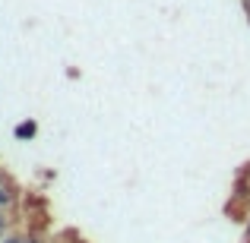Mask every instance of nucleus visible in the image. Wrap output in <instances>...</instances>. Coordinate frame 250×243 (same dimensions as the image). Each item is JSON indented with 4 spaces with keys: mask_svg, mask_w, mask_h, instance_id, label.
I'll return each mask as SVG.
<instances>
[{
    "mask_svg": "<svg viewBox=\"0 0 250 243\" xmlns=\"http://www.w3.org/2000/svg\"><path fill=\"white\" fill-rule=\"evenodd\" d=\"M35 120H25V123H19L16 130H13V133H16V139H32V136H35Z\"/></svg>",
    "mask_w": 250,
    "mask_h": 243,
    "instance_id": "1",
    "label": "nucleus"
},
{
    "mask_svg": "<svg viewBox=\"0 0 250 243\" xmlns=\"http://www.w3.org/2000/svg\"><path fill=\"white\" fill-rule=\"evenodd\" d=\"M3 202H10V193H6V187L0 183V206H3Z\"/></svg>",
    "mask_w": 250,
    "mask_h": 243,
    "instance_id": "2",
    "label": "nucleus"
},
{
    "mask_svg": "<svg viewBox=\"0 0 250 243\" xmlns=\"http://www.w3.org/2000/svg\"><path fill=\"white\" fill-rule=\"evenodd\" d=\"M3 243H22V240H16V237H10V240H3Z\"/></svg>",
    "mask_w": 250,
    "mask_h": 243,
    "instance_id": "3",
    "label": "nucleus"
},
{
    "mask_svg": "<svg viewBox=\"0 0 250 243\" xmlns=\"http://www.w3.org/2000/svg\"><path fill=\"white\" fill-rule=\"evenodd\" d=\"M22 243H38V240H35V237H29V240H22Z\"/></svg>",
    "mask_w": 250,
    "mask_h": 243,
    "instance_id": "4",
    "label": "nucleus"
},
{
    "mask_svg": "<svg viewBox=\"0 0 250 243\" xmlns=\"http://www.w3.org/2000/svg\"><path fill=\"white\" fill-rule=\"evenodd\" d=\"M0 227H3V218H0Z\"/></svg>",
    "mask_w": 250,
    "mask_h": 243,
    "instance_id": "5",
    "label": "nucleus"
}]
</instances>
